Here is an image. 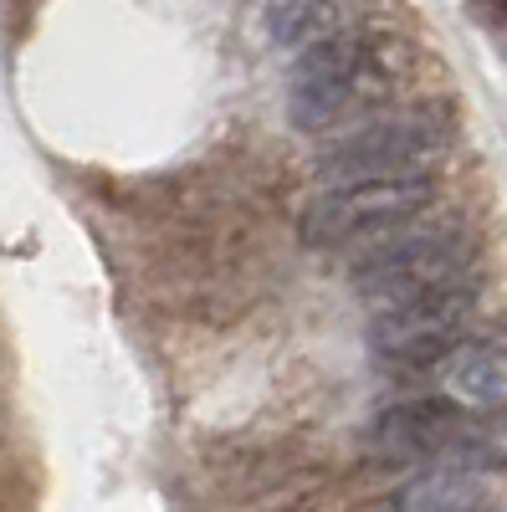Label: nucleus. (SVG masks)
Masks as SVG:
<instances>
[{"mask_svg":"<svg viewBox=\"0 0 507 512\" xmlns=\"http://www.w3.org/2000/svg\"><path fill=\"white\" fill-rule=\"evenodd\" d=\"M405 77V47L379 31H338L298 52L287 72V118L303 134H323L333 123L364 118Z\"/></svg>","mask_w":507,"mask_h":512,"instance_id":"nucleus-1","label":"nucleus"},{"mask_svg":"<svg viewBox=\"0 0 507 512\" xmlns=\"http://www.w3.org/2000/svg\"><path fill=\"white\" fill-rule=\"evenodd\" d=\"M477 262V236L451 221V216H415L400 231L369 241L364 251H354L349 277L359 287L364 303L374 308H395L410 297H426L441 287L467 282Z\"/></svg>","mask_w":507,"mask_h":512,"instance_id":"nucleus-2","label":"nucleus"},{"mask_svg":"<svg viewBox=\"0 0 507 512\" xmlns=\"http://www.w3.org/2000/svg\"><path fill=\"white\" fill-rule=\"evenodd\" d=\"M446 118L436 108H385L344 123L328 144L313 154V175L338 180H390V175H420L446 149Z\"/></svg>","mask_w":507,"mask_h":512,"instance_id":"nucleus-3","label":"nucleus"},{"mask_svg":"<svg viewBox=\"0 0 507 512\" xmlns=\"http://www.w3.org/2000/svg\"><path fill=\"white\" fill-rule=\"evenodd\" d=\"M426 175H390V180H338L303 205V241L318 251H364L369 241L400 231L405 221L431 210Z\"/></svg>","mask_w":507,"mask_h":512,"instance_id":"nucleus-4","label":"nucleus"},{"mask_svg":"<svg viewBox=\"0 0 507 512\" xmlns=\"http://www.w3.org/2000/svg\"><path fill=\"white\" fill-rule=\"evenodd\" d=\"M472 318H477V292L472 282H456V287L410 297V303H395V308H374L369 349L395 374H420V369L446 364L467 344Z\"/></svg>","mask_w":507,"mask_h":512,"instance_id":"nucleus-5","label":"nucleus"},{"mask_svg":"<svg viewBox=\"0 0 507 512\" xmlns=\"http://www.w3.org/2000/svg\"><path fill=\"white\" fill-rule=\"evenodd\" d=\"M467 410L451 395H415V400H395L374 415L369 425V451L385 466H415V461H446Z\"/></svg>","mask_w":507,"mask_h":512,"instance_id":"nucleus-6","label":"nucleus"},{"mask_svg":"<svg viewBox=\"0 0 507 512\" xmlns=\"http://www.w3.org/2000/svg\"><path fill=\"white\" fill-rule=\"evenodd\" d=\"M385 512H487V487H482V472H467V466L451 461L395 487Z\"/></svg>","mask_w":507,"mask_h":512,"instance_id":"nucleus-7","label":"nucleus"},{"mask_svg":"<svg viewBox=\"0 0 507 512\" xmlns=\"http://www.w3.org/2000/svg\"><path fill=\"white\" fill-rule=\"evenodd\" d=\"M262 26L272 36V47L308 52L313 41L349 31V0H272Z\"/></svg>","mask_w":507,"mask_h":512,"instance_id":"nucleus-8","label":"nucleus"},{"mask_svg":"<svg viewBox=\"0 0 507 512\" xmlns=\"http://www.w3.org/2000/svg\"><path fill=\"white\" fill-rule=\"evenodd\" d=\"M446 364H451V400H477V405L507 400V333L461 344Z\"/></svg>","mask_w":507,"mask_h":512,"instance_id":"nucleus-9","label":"nucleus"},{"mask_svg":"<svg viewBox=\"0 0 507 512\" xmlns=\"http://www.w3.org/2000/svg\"><path fill=\"white\" fill-rule=\"evenodd\" d=\"M446 461L467 466V472H507V400L467 415V425H461V436H456Z\"/></svg>","mask_w":507,"mask_h":512,"instance_id":"nucleus-10","label":"nucleus"}]
</instances>
